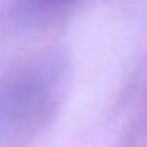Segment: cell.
<instances>
[{
  "mask_svg": "<svg viewBox=\"0 0 147 147\" xmlns=\"http://www.w3.org/2000/svg\"><path fill=\"white\" fill-rule=\"evenodd\" d=\"M50 4H61V2H69V0H47Z\"/></svg>",
  "mask_w": 147,
  "mask_h": 147,
  "instance_id": "6da1fadb",
  "label": "cell"
}]
</instances>
